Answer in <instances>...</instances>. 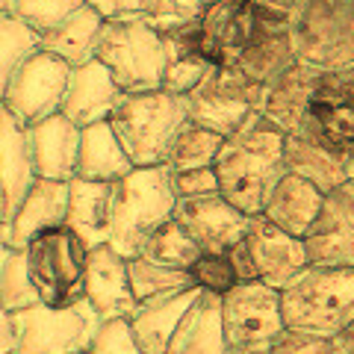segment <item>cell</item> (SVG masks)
Here are the masks:
<instances>
[{
  "label": "cell",
  "instance_id": "8fae6325",
  "mask_svg": "<svg viewBox=\"0 0 354 354\" xmlns=\"http://www.w3.org/2000/svg\"><path fill=\"white\" fill-rule=\"evenodd\" d=\"M71 71L74 68L65 59L39 48L18 65V71L12 74V80H9L3 92L0 106H6L27 127L57 115L62 109V97H65V88H68Z\"/></svg>",
  "mask_w": 354,
  "mask_h": 354
},
{
  "label": "cell",
  "instance_id": "5bb4252c",
  "mask_svg": "<svg viewBox=\"0 0 354 354\" xmlns=\"http://www.w3.org/2000/svg\"><path fill=\"white\" fill-rule=\"evenodd\" d=\"M298 136H310L354 162V88L337 74H322L310 95L307 121Z\"/></svg>",
  "mask_w": 354,
  "mask_h": 354
},
{
  "label": "cell",
  "instance_id": "44dd1931",
  "mask_svg": "<svg viewBox=\"0 0 354 354\" xmlns=\"http://www.w3.org/2000/svg\"><path fill=\"white\" fill-rule=\"evenodd\" d=\"M80 130L83 127H77L62 113L27 127L36 177H44V180H74L77 157H80Z\"/></svg>",
  "mask_w": 354,
  "mask_h": 354
},
{
  "label": "cell",
  "instance_id": "ab89813d",
  "mask_svg": "<svg viewBox=\"0 0 354 354\" xmlns=\"http://www.w3.org/2000/svg\"><path fill=\"white\" fill-rule=\"evenodd\" d=\"M88 351L92 354H145L136 337H133L127 319H109V322H104Z\"/></svg>",
  "mask_w": 354,
  "mask_h": 354
},
{
  "label": "cell",
  "instance_id": "484cf974",
  "mask_svg": "<svg viewBox=\"0 0 354 354\" xmlns=\"http://www.w3.org/2000/svg\"><path fill=\"white\" fill-rule=\"evenodd\" d=\"M68 186H71V195H68L65 225H68L88 248L109 245V234H113V183L74 177Z\"/></svg>",
  "mask_w": 354,
  "mask_h": 354
},
{
  "label": "cell",
  "instance_id": "816d5d0a",
  "mask_svg": "<svg viewBox=\"0 0 354 354\" xmlns=\"http://www.w3.org/2000/svg\"><path fill=\"white\" fill-rule=\"evenodd\" d=\"M6 3H15V0H6Z\"/></svg>",
  "mask_w": 354,
  "mask_h": 354
},
{
  "label": "cell",
  "instance_id": "6da1fadb",
  "mask_svg": "<svg viewBox=\"0 0 354 354\" xmlns=\"http://www.w3.org/2000/svg\"><path fill=\"white\" fill-rule=\"evenodd\" d=\"M286 133L263 113L248 118L234 136L225 139L216 160L221 195L245 216H260L272 189L286 174Z\"/></svg>",
  "mask_w": 354,
  "mask_h": 354
},
{
  "label": "cell",
  "instance_id": "d6a6232c",
  "mask_svg": "<svg viewBox=\"0 0 354 354\" xmlns=\"http://www.w3.org/2000/svg\"><path fill=\"white\" fill-rule=\"evenodd\" d=\"M41 48V36L32 27H27L12 9H0V101L18 65L24 62L30 53Z\"/></svg>",
  "mask_w": 354,
  "mask_h": 354
},
{
  "label": "cell",
  "instance_id": "ee69618b",
  "mask_svg": "<svg viewBox=\"0 0 354 354\" xmlns=\"http://www.w3.org/2000/svg\"><path fill=\"white\" fill-rule=\"evenodd\" d=\"M18 339H15V325H12V313L0 307V354H15Z\"/></svg>",
  "mask_w": 354,
  "mask_h": 354
},
{
  "label": "cell",
  "instance_id": "bcb514c9",
  "mask_svg": "<svg viewBox=\"0 0 354 354\" xmlns=\"http://www.w3.org/2000/svg\"><path fill=\"white\" fill-rule=\"evenodd\" d=\"M334 346H337L342 354H354V319L334 337Z\"/></svg>",
  "mask_w": 354,
  "mask_h": 354
},
{
  "label": "cell",
  "instance_id": "4316f807",
  "mask_svg": "<svg viewBox=\"0 0 354 354\" xmlns=\"http://www.w3.org/2000/svg\"><path fill=\"white\" fill-rule=\"evenodd\" d=\"M230 342L221 319V295L201 292L177 325L165 354H227Z\"/></svg>",
  "mask_w": 354,
  "mask_h": 354
},
{
  "label": "cell",
  "instance_id": "3957f363",
  "mask_svg": "<svg viewBox=\"0 0 354 354\" xmlns=\"http://www.w3.org/2000/svg\"><path fill=\"white\" fill-rule=\"evenodd\" d=\"M286 330L334 339L354 319V269L307 266L281 290Z\"/></svg>",
  "mask_w": 354,
  "mask_h": 354
},
{
  "label": "cell",
  "instance_id": "b9f144b4",
  "mask_svg": "<svg viewBox=\"0 0 354 354\" xmlns=\"http://www.w3.org/2000/svg\"><path fill=\"white\" fill-rule=\"evenodd\" d=\"M272 354H342L334 339L301 334V330H283L278 342L272 346Z\"/></svg>",
  "mask_w": 354,
  "mask_h": 354
},
{
  "label": "cell",
  "instance_id": "f907efd6",
  "mask_svg": "<svg viewBox=\"0 0 354 354\" xmlns=\"http://www.w3.org/2000/svg\"><path fill=\"white\" fill-rule=\"evenodd\" d=\"M80 354H92V351H80Z\"/></svg>",
  "mask_w": 354,
  "mask_h": 354
},
{
  "label": "cell",
  "instance_id": "4fadbf2b",
  "mask_svg": "<svg viewBox=\"0 0 354 354\" xmlns=\"http://www.w3.org/2000/svg\"><path fill=\"white\" fill-rule=\"evenodd\" d=\"M254 278L283 290L292 278H298L307 266H310V254L301 236H292L281 230L278 225H272L266 216H251L248 234L242 239Z\"/></svg>",
  "mask_w": 354,
  "mask_h": 354
},
{
  "label": "cell",
  "instance_id": "836d02e7",
  "mask_svg": "<svg viewBox=\"0 0 354 354\" xmlns=\"http://www.w3.org/2000/svg\"><path fill=\"white\" fill-rule=\"evenodd\" d=\"M201 245L186 234L183 225L177 218L165 221V225L148 239V245L142 248L139 257H148L160 266H169V269H180V272H189L195 260L201 257Z\"/></svg>",
  "mask_w": 354,
  "mask_h": 354
},
{
  "label": "cell",
  "instance_id": "74e56055",
  "mask_svg": "<svg viewBox=\"0 0 354 354\" xmlns=\"http://www.w3.org/2000/svg\"><path fill=\"white\" fill-rule=\"evenodd\" d=\"M192 283L201 292H213V295H227L236 283H242L236 263L230 257V251H204L189 269Z\"/></svg>",
  "mask_w": 354,
  "mask_h": 354
},
{
  "label": "cell",
  "instance_id": "e575fe53",
  "mask_svg": "<svg viewBox=\"0 0 354 354\" xmlns=\"http://www.w3.org/2000/svg\"><path fill=\"white\" fill-rule=\"evenodd\" d=\"M130 269V283H133V295L136 301H151V298H162L180 290H192V274L180 272V269H169V266H160L148 257H130L127 260Z\"/></svg>",
  "mask_w": 354,
  "mask_h": 354
},
{
  "label": "cell",
  "instance_id": "f546056e",
  "mask_svg": "<svg viewBox=\"0 0 354 354\" xmlns=\"http://www.w3.org/2000/svg\"><path fill=\"white\" fill-rule=\"evenodd\" d=\"M104 21L106 18L92 3H83L65 21H59L53 30L41 32V48L53 53V57L65 59L71 68L86 65L95 59V44H97V36H101Z\"/></svg>",
  "mask_w": 354,
  "mask_h": 354
},
{
  "label": "cell",
  "instance_id": "ffe728a7",
  "mask_svg": "<svg viewBox=\"0 0 354 354\" xmlns=\"http://www.w3.org/2000/svg\"><path fill=\"white\" fill-rule=\"evenodd\" d=\"M121 97H124V92L115 83V77L109 74V68L104 62L92 59L71 71L59 113L74 121L77 127L101 124V121H109L115 115Z\"/></svg>",
  "mask_w": 354,
  "mask_h": 354
},
{
  "label": "cell",
  "instance_id": "9c48e42d",
  "mask_svg": "<svg viewBox=\"0 0 354 354\" xmlns=\"http://www.w3.org/2000/svg\"><path fill=\"white\" fill-rule=\"evenodd\" d=\"M266 88L239 68H213L192 95H186L189 121L218 136H234L248 118L263 113Z\"/></svg>",
  "mask_w": 354,
  "mask_h": 354
},
{
  "label": "cell",
  "instance_id": "7c38bea8",
  "mask_svg": "<svg viewBox=\"0 0 354 354\" xmlns=\"http://www.w3.org/2000/svg\"><path fill=\"white\" fill-rule=\"evenodd\" d=\"M221 319L230 346H274L286 330L281 290L263 283L245 281L236 283L227 295H221Z\"/></svg>",
  "mask_w": 354,
  "mask_h": 354
},
{
  "label": "cell",
  "instance_id": "52a82bcc",
  "mask_svg": "<svg viewBox=\"0 0 354 354\" xmlns=\"http://www.w3.org/2000/svg\"><path fill=\"white\" fill-rule=\"evenodd\" d=\"M88 251L92 248L68 225L50 227L27 242V269L41 304L62 307L80 301Z\"/></svg>",
  "mask_w": 354,
  "mask_h": 354
},
{
  "label": "cell",
  "instance_id": "9a60e30c",
  "mask_svg": "<svg viewBox=\"0 0 354 354\" xmlns=\"http://www.w3.org/2000/svg\"><path fill=\"white\" fill-rule=\"evenodd\" d=\"M174 218L183 225L201 251H230L248 234L251 216L234 207L221 192L204 198H180Z\"/></svg>",
  "mask_w": 354,
  "mask_h": 354
},
{
  "label": "cell",
  "instance_id": "e0dca14e",
  "mask_svg": "<svg viewBox=\"0 0 354 354\" xmlns=\"http://www.w3.org/2000/svg\"><path fill=\"white\" fill-rule=\"evenodd\" d=\"M83 298L95 307V313L104 322H109V319H130L133 310L139 307L136 295H133L127 257H121L113 245L88 251Z\"/></svg>",
  "mask_w": 354,
  "mask_h": 354
},
{
  "label": "cell",
  "instance_id": "1f68e13d",
  "mask_svg": "<svg viewBox=\"0 0 354 354\" xmlns=\"http://www.w3.org/2000/svg\"><path fill=\"white\" fill-rule=\"evenodd\" d=\"M165 41H169V65H165V77H162V92L186 97L201 86L204 77L213 71V65L189 44L186 30L165 36Z\"/></svg>",
  "mask_w": 354,
  "mask_h": 354
},
{
  "label": "cell",
  "instance_id": "4dcf8cb0",
  "mask_svg": "<svg viewBox=\"0 0 354 354\" xmlns=\"http://www.w3.org/2000/svg\"><path fill=\"white\" fill-rule=\"evenodd\" d=\"M221 145H225V136L207 130L195 121H186V124L177 130V136L171 139L169 151H165L162 165L169 171H192V169H204V165H216Z\"/></svg>",
  "mask_w": 354,
  "mask_h": 354
},
{
  "label": "cell",
  "instance_id": "681fc988",
  "mask_svg": "<svg viewBox=\"0 0 354 354\" xmlns=\"http://www.w3.org/2000/svg\"><path fill=\"white\" fill-rule=\"evenodd\" d=\"M6 6H9V3H6V0H0V9H6Z\"/></svg>",
  "mask_w": 354,
  "mask_h": 354
},
{
  "label": "cell",
  "instance_id": "ba28073f",
  "mask_svg": "<svg viewBox=\"0 0 354 354\" xmlns=\"http://www.w3.org/2000/svg\"><path fill=\"white\" fill-rule=\"evenodd\" d=\"M12 325L18 339L15 354H80L88 351L104 319L86 298H80L62 307H24L12 313Z\"/></svg>",
  "mask_w": 354,
  "mask_h": 354
},
{
  "label": "cell",
  "instance_id": "603a6c76",
  "mask_svg": "<svg viewBox=\"0 0 354 354\" xmlns=\"http://www.w3.org/2000/svg\"><path fill=\"white\" fill-rule=\"evenodd\" d=\"M325 71L313 68V65L295 62L290 71L281 74L263 97V115L278 124L286 136H298L304 130L307 121V106H310V95L316 92L319 80Z\"/></svg>",
  "mask_w": 354,
  "mask_h": 354
},
{
  "label": "cell",
  "instance_id": "2e32d148",
  "mask_svg": "<svg viewBox=\"0 0 354 354\" xmlns=\"http://www.w3.org/2000/svg\"><path fill=\"white\" fill-rule=\"evenodd\" d=\"M310 266L354 269V180L328 192L316 225L304 236Z\"/></svg>",
  "mask_w": 354,
  "mask_h": 354
},
{
  "label": "cell",
  "instance_id": "277c9868",
  "mask_svg": "<svg viewBox=\"0 0 354 354\" xmlns=\"http://www.w3.org/2000/svg\"><path fill=\"white\" fill-rule=\"evenodd\" d=\"M95 59L104 62L124 95L162 88L169 65V41L142 15L104 21L95 44Z\"/></svg>",
  "mask_w": 354,
  "mask_h": 354
},
{
  "label": "cell",
  "instance_id": "ac0fdd59",
  "mask_svg": "<svg viewBox=\"0 0 354 354\" xmlns=\"http://www.w3.org/2000/svg\"><path fill=\"white\" fill-rule=\"evenodd\" d=\"M298 62L295 57V41H292V15L272 12L260 6V27L257 36L242 53L236 68L251 77L254 83L269 88L281 74H286Z\"/></svg>",
  "mask_w": 354,
  "mask_h": 354
},
{
  "label": "cell",
  "instance_id": "cb8c5ba5",
  "mask_svg": "<svg viewBox=\"0 0 354 354\" xmlns=\"http://www.w3.org/2000/svg\"><path fill=\"white\" fill-rule=\"evenodd\" d=\"M325 198L328 195L319 189L316 183L286 171L278 180V186L272 189L260 216H266L272 225H278L281 230H286V234L304 239L310 234V227L316 225L319 213H322Z\"/></svg>",
  "mask_w": 354,
  "mask_h": 354
},
{
  "label": "cell",
  "instance_id": "60d3db41",
  "mask_svg": "<svg viewBox=\"0 0 354 354\" xmlns=\"http://www.w3.org/2000/svg\"><path fill=\"white\" fill-rule=\"evenodd\" d=\"M171 183H174L177 201H180V198H204V195L221 192L216 165H204V169H192V171H177V174L171 171Z\"/></svg>",
  "mask_w": 354,
  "mask_h": 354
},
{
  "label": "cell",
  "instance_id": "30bf717a",
  "mask_svg": "<svg viewBox=\"0 0 354 354\" xmlns=\"http://www.w3.org/2000/svg\"><path fill=\"white\" fill-rule=\"evenodd\" d=\"M257 27L260 6L254 0H213L198 24L186 30V39L213 68H236Z\"/></svg>",
  "mask_w": 354,
  "mask_h": 354
},
{
  "label": "cell",
  "instance_id": "c3c4849f",
  "mask_svg": "<svg viewBox=\"0 0 354 354\" xmlns=\"http://www.w3.org/2000/svg\"><path fill=\"white\" fill-rule=\"evenodd\" d=\"M9 248H12V245H9V236H6V225H0V263H3Z\"/></svg>",
  "mask_w": 354,
  "mask_h": 354
},
{
  "label": "cell",
  "instance_id": "f35d334b",
  "mask_svg": "<svg viewBox=\"0 0 354 354\" xmlns=\"http://www.w3.org/2000/svg\"><path fill=\"white\" fill-rule=\"evenodd\" d=\"M83 3H88V0H15V3H9V9L41 36V32L53 30Z\"/></svg>",
  "mask_w": 354,
  "mask_h": 354
},
{
  "label": "cell",
  "instance_id": "7402d4cb",
  "mask_svg": "<svg viewBox=\"0 0 354 354\" xmlns=\"http://www.w3.org/2000/svg\"><path fill=\"white\" fill-rule=\"evenodd\" d=\"M71 180H44L36 177V183L30 186L27 198L21 201L18 213L6 225V236L12 248H27L32 236L44 234L50 227L65 225L68 216V195H71Z\"/></svg>",
  "mask_w": 354,
  "mask_h": 354
},
{
  "label": "cell",
  "instance_id": "83f0119b",
  "mask_svg": "<svg viewBox=\"0 0 354 354\" xmlns=\"http://www.w3.org/2000/svg\"><path fill=\"white\" fill-rule=\"evenodd\" d=\"M133 165L130 153L121 145L115 127L109 121L88 124L80 130V157H77V177L97 183H118L127 177Z\"/></svg>",
  "mask_w": 354,
  "mask_h": 354
},
{
  "label": "cell",
  "instance_id": "7bdbcfd3",
  "mask_svg": "<svg viewBox=\"0 0 354 354\" xmlns=\"http://www.w3.org/2000/svg\"><path fill=\"white\" fill-rule=\"evenodd\" d=\"M88 3H92L106 21H109V18L139 15V9H142V0H88Z\"/></svg>",
  "mask_w": 354,
  "mask_h": 354
},
{
  "label": "cell",
  "instance_id": "7dc6e473",
  "mask_svg": "<svg viewBox=\"0 0 354 354\" xmlns=\"http://www.w3.org/2000/svg\"><path fill=\"white\" fill-rule=\"evenodd\" d=\"M227 354H272L269 346H230Z\"/></svg>",
  "mask_w": 354,
  "mask_h": 354
},
{
  "label": "cell",
  "instance_id": "d6986e66",
  "mask_svg": "<svg viewBox=\"0 0 354 354\" xmlns=\"http://www.w3.org/2000/svg\"><path fill=\"white\" fill-rule=\"evenodd\" d=\"M36 183L27 124L0 106V225H9L27 198L30 186Z\"/></svg>",
  "mask_w": 354,
  "mask_h": 354
},
{
  "label": "cell",
  "instance_id": "7a4b0ae2",
  "mask_svg": "<svg viewBox=\"0 0 354 354\" xmlns=\"http://www.w3.org/2000/svg\"><path fill=\"white\" fill-rule=\"evenodd\" d=\"M177 192L165 165H136L113 183V245L121 257H139L148 239L174 218Z\"/></svg>",
  "mask_w": 354,
  "mask_h": 354
},
{
  "label": "cell",
  "instance_id": "f6af8a7d",
  "mask_svg": "<svg viewBox=\"0 0 354 354\" xmlns=\"http://www.w3.org/2000/svg\"><path fill=\"white\" fill-rule=\"evenodd\" d=\"M257 6L263 9H272V12H283V15H292L298 6H301V0H254Z\"/></svg>",
  "mask_w": 354,
  "mask_h": 354
},
{
  "label": "cell",
  "instance_id": "5b68a950",
  "mask_svg": "<svg viewBox=\"0 0 354 354\" xmlns=\"http://www.w3.org/2000/svg\"><path fill=\"white\" fill-rule=\"evenodd\" d=\"M186 121H189L186 97L153 88L121 97L109 124L115 127L133 165H162L171 139Z\"/></svg>",
  "mask_w": 354,
  "mask_h": 354
},
{
  "label": "cell",
  "instance_id": "8d00e7d4",
  "mask_svg": "<svg viewBox=\"0 0 354 354\" xmlns=\"http://www.w3.org/2000/svg\"><path fill=\"white\" fill-rule=\"evenodd\" d=\"M209 3L213 0H142L139 15L151 27H157L162 36H171V32H183L195 27Z\"/></svg>",
  "mask_w": 354,
  "mask_h": 354
},
{
  "label": "cell",
  "instance_id": "f1b7e54d",
  "mask_svg": "<svg viewBox=\"0 0 354 354\" xmlns=\"http://www.w3.org/2000/svg\"><path fill=\"white\" fill-rule=\"evenodd\" d=\"M283 165L290 174H298V177H304V180L316 183L325 195L351 180L348 160L310 136H286Z\"/></svg>",
  "mask_w": 354,
  "mask_h": 354
},
{
  "label": "cell",
  "instance_id": "d4e9b609",
  "mask_svg": "<svg viewBox=\"0 0 354 354\" xmlns=\"http://www.w3.org/2000/svg\"><path fill=\"white\" fill-rule=\"evenodd\" d=\"M198 295H201V290L192 286V290H180V292L162 295V298L142 301L136 310H133V316L127 322H130V330L142 346V351L145 354H165L169 351V342L174 337L177 325L183 322L186 310L195 304Z\"/></svg>",
  "mask_w": 354,
  "mask_h": 354
},
{
  "label": "cell",
  "instance_id": "8992f818",
  "mask_svg": "<svg viewBox=\"0 0 354 354\" xmlns=\"http://www.w3.org/2000/svg\"><path fill=\"white\" fill-rule=\"evenodd\" d=\"M298 62L325 74L354 65V0H301L292 12Z\"/></svg>",
  "mask_w": 354,
  "mask_h": 354
},
{
  "label": "cell",
  "instance_id": "d590c367",
  "mask_svg": "<svg viewBox=\"0 0 354 354\" xmlns=\"http://www.w3.org/2000/svg\"><path fill=\"white\" fill-rule=\"evenodd\" d=\"M41 304L39 292L30 281V269H27V254L24 248H9L3 263H0V307L9 313H18L24 307Z\"/></svg>",
  "mask_w": 354,
  "mask_h": 354
}]
</instances>
